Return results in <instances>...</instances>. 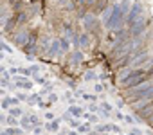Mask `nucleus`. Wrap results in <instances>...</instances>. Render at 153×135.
Returning a JSON list of instances; mask_svg holds the SVG:
<instances>
[]
</instances>
